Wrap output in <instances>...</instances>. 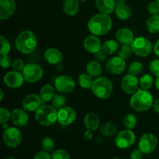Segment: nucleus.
I'll return each instance as SVG.
<instances>
[{
	"label": "nucleus",
	"mask_w": 159,
	"mask_h": 159,
	"mask_svg": "<svg viewBox=\"0 0 159 159\" xmlns=\"http://www.w3.org/2000/svg\"><path fill=\"white\" fill-rule=\"evenodd\" d=\"M113 26V21L110 15L97 13L92 16L88 23V29L93 35L104 36L108 34Z\"/></svg>",
	"instance_id": "nucleus-1"
},
{
	"label": "nucleus",
	"mask_w": 159,
	"mask_h": 159,
	"mask_svg": "<svg viewBox=\"0 0 159 159\" xmlns=\"http://www.w3.org/2000/svg\"><path fill=\"white\" fill-rule=\"evenodd\" d=\"M154 102L153 96L148 90L139 89L132 95L130 99V106L137 112H144L148 110Z\"/></svg>",
	"instance_id": "nucleus-2"
},
{
	"label": "nucleus",
	"mask_w": 159,
	"mask_h": 159,
	"mask_svg": "<svg viewBox=\"0 0 159 159\" xmlns=\"http://www.w3.org/2000/svg\"><path fill=\"white\" fill-rule=\"evenodd\" d=\"M37 47V39L30 30H23L16 39V48L22 54H29L34 52Z\"/></svg>",
	"instance_id": "nucleus-3"
},
{
	"label": "nucleus",
	"mask_w": 159,
	"mask_h": 159,
	"mask_svg": "<svg viewBox=\"0 0 159 159\" xmlns=\"http://www.w3.org/2000/svg\"><path fill=\"white\" fill-rule=\"evenodd\" d=\"M91 90L95 96L99 99H106L113 93V85L108 78L99 76L93 81Z\"/></svg>",
	"instance_id": "nucleus-4"
},
{
	"label": "nucleus",
	"mask_w": 159,
	"mask_h": 159,
	"mask_svg": "<svg viewBox=\"0 0 159 159\" xmlns=\"http://www.w3.org/2000/svg\"><path fill=\"white\" fill-rule=\"evenodd\" d=\"M35 119L40 125L49 127L57 121V110L53 106L42 105L36 110Z\"/></svg>",
	"instance_id": "nucleus-5"
},
{
	"label": "nucleus",
	"mask_w": 159,
	"mask_h": 159,
	"mask_svg": "<svg viewBox=\"0 0 159 159\" xmlns=\"http://www.w3.org/2000/svg\"><path fill=\"white\" fill-rule=\"evenodd\" d=\"M130 45L133 53H134L138 57H148L153 49L152 42L144 37H138L134 38Z\"/></svg>",
	"instance_id": "nucleus-6"
},
{
	"label": "nucleus",
	"mask_w": 159,
	"mask_h": 159,
	"mask_svg": "<svg viewBox=\"0 0 159 159\" xmlns=\"http://www.w3.org/2000/svg\"><path fill=\"white\" fill-rule=\"evenodd\" d=\"M22 73L25 81L29 83H35L43 77V71L40 65L36 63H29L25 65Z\"/></svg>",
	"instance_id": "nucleus-7"
},
{
	"label": "nucleus",
	"mask_w": 159,
	"mask_h": 159,
	"mask_svg": "<svg viewBox=\"0 0 159 159\" xmlns=\"http://www.w3.org/2000/svg\"><path fill=\"white\" fill-rule=\"evenodd\" d=\"M3 141L6 146L11 148H15L21 144V132L17 127H7L3 132Z\"/></svg>",
	"instance_id": "nucleus-8"
},
{
	"label": "nucleus",
	"mask_w": 159,
	"mask_h": 159,
	"mask_svg": "<svg viewBox=\"0 0 159 159\" xmlns=\"http://www.w3.org/2000/svg\"><path fill=\"white\" fill-rule=\"evenodd\" d=\"M136 141L135 134L132 130H121L115 138V144L116 147L120 149L129 148L131 147Z\"/></svg>",
	"instance_id": "nucleus-9"
},
{
	"label": "nucleus",
	"mask_w": 159,
	"mask_h": 159,
	"mask_svg": "<svg viewBox=\"0 0 159 159\" xmlns=\"http://www.w3.org/2000/svg\"><path fill=\"white\" fill-rule=\"evenodd\" d=\"M158 139L153 134H144L138 141V148L144 154H151L156 149Z\"/></svg>",
	"instance_id": "nucleus-10"
},
{
	"label": "nucleus",
	"mask_w": 159,
	"mask_h": 159,
	"mask_svg": "<svg viewBox=\"0 0 159 159\" xmlns=\"http://www.w3.org/2000/svg\"><path fill=\"white\" fill-rule=\"evenodd\" d=\"M56 90L61 93H71L75 88V82L68 75H60L54 81Z\"/></svg>",
	"instance_id": "nucleus-11"
},
{
	"label": "nucleus",
	"mask_w": 159,
	"mask_h": 159,
	"mask_svg": "<svg viewBox=\"0 0 159 159\" xmlns=\"http://www.w3.org/2000/svg\"><path fill=\"white\" fill-rule=\"evenodd\" d=\"M126 62L125 60L121 58L119 56L113 57L107 61L106 64L105 69L109 74L120 75L125 71Z\"/></svg>",
	"instance_id": "nucleus-12"
},
{
	"label": "nucleus",
	"mask_w": 159,
	"mask_h": 159,
	"mask_svg": "<svg viewBox=\"0 0 159 159\" xmlns=\"http://www.w3.org/2000/svg\"><path fill=\"white\" fill-rule=\"evenodd\" d=\"M24 80L25 79L23 75V73L15 70L8 71L3 78L4 84L10 89L20 88L23 85Z\"/></svg>",
	"instance_id": "nucleus-13"
},
{
	"label": "nucleus",
	"mask_w": 159,
	"mask_h": 159,
	"mask_svg": "<svg viewBox=\"0 0 159 159\" xmlns=\"http://www.w3.org/2000/svg\"><path fill=\"white\" fill-rule=\"evenodd\" d=\"M139 81L136 75L128 73L121 81V89L125 93L133 95L139 89Z\"/></svg>",
	"instance_id": "nucleus-14"
},
{
	"label": "nucleus",
	"mask_w": 159,
	"mask_h": 159,
	"mask_svg": "<svg viewBox=\"0 0 159 159\" xmlns=\"http://www.w3.org/2000/svg\"><path fill=\"white\" fill-rule=\"evenodd\" d=\"M76 119V112L70 107H64L57 110V121L63 126L72 124Z\"/></svg>",
	"instance_id": "nucleus-15"
},
{
	"label": "nucleus",
	"mask_w": 159,
	"mask_h": 159,
	"mask_svg": "<svg viewBox=\"0 0 159 159\" xmlns=\"http://www.w3.org/2000/svg\"><path fill=\"white\" fill-rule=\"evenodd\" d=\"M43 104L40 95L29 94L25 96L22 102L23 108L27 112H36Z\"/></svg>",
	"instance_id": "nucleus-16"
},
{
	"label": "nucleus",
	"mask_w": 159,
	"mask_h": 159,
	"mask_svg": "<svg viewBox=\"0 0 159 159\" xmlns=\"http://www.w3.org/2000/svg\"><path fill=\"white\" fill-rule=\"evenodd\" d=\"M83 46L88 52L92 53V54H96L102 50V44L101 43L100 39L97 36L92 34V35L87 36L84 39Z\"/></svg>",
	"instance_id": "nucleus-17"
},
{
	"label": "nucleus",
	"mask_w": 159,
	"mask_h": 159,
	"mask_svg": "<svg viewBox=\"0 0 159 159\" xmlns=\"http://www.w3.org/2000/svg\"><path fill=\"white\" fill-rule=\"evenodd\" d=\"M11 120L16 126L19 127H24L29 123V115L24 109L16 108L12 112Z\"/></svg>",
	"instance_id": "nucleus-18"
},
{
	"label": "nucleus",
	"mask_w": 159,
	"mask_h": 159,
	"mask_svg": "<svg viewBox=\"0 0 159 159\" xmlns=\"http://www.w3.org/2000/svg\"><path fill=\"white\" fill-rule=\"evenodd\" d=\"M15 0H0V20H5L12 16L16 11Z\"/></svg>",
	"instance_id": "nucleus-19"
},
{
	"label": "nucleus",
	"mask_w": 159,
	"mask_h": 159,
	"mask_svg": "<svg viewBox=\"0 0 159 159\" xmlns=\"http://www.w3.org/2000/svg\"><path fill=\"white\" fill-rule=\"evenodd\" d=\"M44 58L45 61L50 65H56L62 62V61H63V54L57 48H51L45 51Z\"/></svg>",
	"instance_id": "nucleus-20"
},
{
	"label": "nucleus",
	"mask_w": 159,
	"mask_h": 159,
	"mask_svg": "<svg viewBox=\"0 0 159 159\" xmlns=\"http://www.w3.org/2000/svg\"><path fill=\"white\" fill-rule=\"evenodd\" d=\"M116 38L117 42H119L121 44L130 45L134 40V36L131 30L123 27L117 30L116 34Z\"/></svg>",
	"instance_id": "nucleus-21"
},
{
	"label": "nucleus",
	"mask_w": 159,
	"mask_h": 159,
	"mask_svg": "<svg viewBox=\"0 0 159 159\" xmlns=\"http://www.w3.org/2000/svg\"><path fill=\"white\" fill-rule=\"evenodd\" d=\"M96 6L100 12L110 15L116 9V0H96Z\"/></svg>",
	"instance_id": "nucleus-22"
},
{
	"label": "nucleus",
	"mask_w": 159,
	"mask_h": 159,
	"mask_svg": "<svg viewBox=\"0 0 159 159\" xmlns=\"http://www.w3.org/2000/svg\"><path fill=\"white\" fill-rule=\"evenodd\" d=\"M79 0H65L63 3V11L66 15L73 16L79 10Z\"/></svg>",
	"instance_id": "nucleus-23"
},
{
	"label": "nucleus",
	"mask_w": 159,
	"mask_h": 159,
	"mask_svg": "<svg viewBox=\"0 0 159 159\" xmlns=\"http://www.w3.org/2000/svg\"><path fill=\"white\" fill-rule=\"evenodd\" d=\"M99 124H100V120H99V116L96 113H89L85 115L84 118V124L88 130L95 131L99 128Z\"/></svg>",
	"instance_id": "nucleus-24"
},
{
	"label": "nucleus",
	"mask_w": 159,
	"mask_h": 159,
	"mask_svg": "<svg viewBox=\"0 0 159 159\" xmlns=\"http://www.w3.org/2000/svg\"><path fill=\"white\" fill-rule=\"evenodd\" d=\"M86 71L93 78H98L102 72V65L98 61H90L86 65Z\"/></svg>",
	"instance_id": "nucleus-25"
},
{
	"label": "nucleus",
	"mask_w": 159,
	"mask_h": 159,
	"mask_svg": "<svg viewBox=\"0 0 159 159\" xmlns=\"http://www.w3.org/2000/svg\"><path fill=\"white\" fill-rule=\"evenodd\" d=\"M54 96H55V89L50 84H46L40 89V96L41 98L43 103L52 100Z\"/></svg>",
	"instance_id": "nucleus-26"
},
{
	"label": "nucleus",
	"mask_w": 159,
	"mask_h": 159,
	"mask_svg": "<svg viewBox=\"0 0 159 159\" xmlns=\"http://www.w3.org/2000/svg\"><path fill=\"white\" fill-rule=\"evenodd\" d=\"M115 12L116 15L120 20H127L130 19L131 16L132 11L131 9L129 6L127 4H120L116 5V9H115Z\"/></svg>",
	"instance_id": "nucleus-27"
},
{
	"label": "nucleus",
	"mask_w": 159,
	"mask_h": 159,
	"mask_svg": "<svg viewBox=\"0 0 159 159\" xmlns=\"http://www.w3.org/2000/svg\"><path fill=\"white\" fill-rule=\"evenodd\" d=\"M147 29L151 34L159 32V15H153L147 20Z\"/></svg>",
	"instance_id": "nucleus-28"
},
{
	"label": "nucleus",
	"mask_w": 159,
	"mask_h": 159,
	"mask_svg": "<svg viewBox=\"0 0 159 159\" xmlns=\"http://www.w3.org/2000/svg\"><path fill=\"white\" fill-rule=\"evenodd\" d=\"M102 50L108 55H111L116 53L118 51V43L117 40H107L102 44Z\"/></svg>",
	"instance_id": "nucleus-29"
},
{
	"label": "nucleus",
	"mask_w": 159,
	"mask_h": 159,
	"mask_svg": "<svg viewBox=\"0 0 159 159\" xmlns=\"http://www.w3.org/2000/svg\"><path fill=\"white\" fill-rule=\"evenodd\" d=\"M117 127L111 122H107L101 126L100 131L105 137H112L116 134Z\"/></svg>",
	"instance_id": "nucleus-30"
},
{
	"label": "nucleus",
	"mask_w": 159,
	"mask_h": 159,
	"mask_svg": "<svg viewBox=\"0 0 159 159\" xmlns=\"http://www.w3.org/2000/svg\"><path fill=\"white\" fill-rule=\"evenodd\" d=\"M79 84L82 88L85 89H91L93 85V77L88 73H82L79 76Z\"/></svg>",
	"instance_id": "nucleus-31"
},
{
	"label": "nucleus",
	"mask_w": 159,
	"mask_h": 159,
	"mask_svg": "<svg viewBox=\"0 0 159 159\" xmlns=\"http://www.w3.org/2000/svg\"><path fill=\"white\" fill-rule=\"evenodd\" d=\"M140 86L142 89L148 90L152 87L154 84V79L152 75L148 74H145L141 76L139 80Z\"/></svg>",
	"instance_id": "nucleus-32"
},
{
	"label": "nucleus",
	"mask_w": 159,
	"mask_h": 159,
	"mask_svg": "<svg viewBox=\"0 0 159 159\" xmlns=\"http://www.w3.org/2000/svg\"><path fill=\"white\" fill-rule=\"evenodd\" d=\"M144 69V65L140 61H133L128 67V73L134 75H139L142 73Z\"/></svg>",
	"instance_id": "nucleus-33"
},
{
	"label": "nucleus",
	"mask_w": 159,
	"mask_h": 159,
	"mask_svg": "<svg viewBox=\"0 0 159 159\" xmlns=\"http://www.w3.org/2000/svg\"><path fill=\"white\" fill-rule=\"evenodd\" d=\"M137 118L132 113H128L124 118V125L128 130H133L137 124Z\"/></svg>",
	"instance_id": "nucleus-34"
},
{
	"label": "nucleus",
	"mask_w": 159,
	"mask_h": 159,
	"mask_svg": "<svg viewBox=\"0 0 159 159\" xmlns=\"http://www.w3.org/2000/svg\"><path fill=\"white\" fill-rule=\"evenodd\" d=\"M0 54L2 55H8L9 53L10 52L11 50V45L10 43L9 42V40H7L6 37H5V36L1 35L0 37Z\"/></svg>",
	"instance_id": "nucleus-35"
},
{
	"label": "nucleus",
	"mask_w": 159,
	"mask_h": 159,
	"mask_svg": "<svg viewBox=\"0 0 159 159\" xmlns=\"http://www.w3.org/2000/svg\"><path fill=\"white\" fill-rule=\"evenodd\" d=\"M132 53H133V51H132L131 45L122 44V46L120 47V48L118 51V56L120 57L121 58L126 60V59H128L130 57Z\"/></svg>",
	"instance_id": "nucleus-36"
},
{
	"label": "nucleus",
	"mask_w": 159,
	"mask_h": 159,
	"mask_svg": "<svg viewBox=\"0 0 159 159\" xmlns=\"http://www.w3.org/2000/svg\"><path fill=\"white\" fill-rule=\"evenodd\" d=\"M65 102H66V99L63 95L61 94H55L52 99V106L56 110H60L61 108L65 107Z\"/></svg>",
	"instance_id": "nucleus-37"
},
{
	"label": "nucleus",
	"mask_w": 159,
	"mask_h": 159,
	"mask_svg": "<svg viewBox=\"0 0 159 159\" xmlns=\"http://www.w3.org/2000/svg\"><path fill=\"white\" fill-rule=\"evenodd\" d=\"M41 147L43 151L48 152H53L54 149V143L52 138L49 137H45L41 141Z\"/></svg>",
	"instance_id": "nucleus-38"
},
{
	"label": "nucleus",
	"mask_w": 159,
	"mask_h": 159,
	"mask_svg": "<svg viewBox=\"0 0 159 159\" xmlns=\"http://www.w3.org/2000/svg\"><path fill=\"white\" fill-rule=\"evenodd\" d=\"M51 159H70V155L64 149H57L51 155Z\"/></svg>",
	"instance_id": "nucleus-39"
},
{
	"label": "nucleus",
	"mask_w": 159,
	"mask_h": 159,
	"mask_svg": "<svg viewBox=\"0 0 159 159\" xmlns=\"http://www.w3.org/2000/svg\"><path fill=\"white\" fill-rule=\"evenodd\" d=\"M12 116V113H10L8 109L5 107H1L0 108V123L2 124H6V122L9 120Z\"/></svg>",
	"instance_id": "nucleus-40"
},
{
	"label": "nucleus",
	"mask_w": 159,
	"mask_h": 159,
	"mask_svg": "<svg viewBox=\"0 0 159 159\" xmlns=\"http://www.w3.org/2000/svg\"><path fill=\"white\" fill-rule=\"evenodd\" d=\"M25 63L23 62V61L22 59L16 58L14 61H12V69L15 70L16 71H20V72H22L25 67Z\"/></svg>",
	"instance_id": "nucleus-41"
},
{
	"label": "nucleus",
	"mask_w": 159,
	"mask_h": 159,
	"mask_svg": "<svg viewBox=\"0 0 159 159\" xmlns=\"http://www.w3.org/2000/svg\"><path fill=\"white\" fill-rule=\"evenodd\" d=\"M149 68L154 75L159 77V59H154L149 65Z\"/></svg>",
	"instance_id": "nucleus-42"
},
{
	"label": "nucleus",
	"mask_w": 159,
	"mask_h": 159,
	"mask_svg": "<svg viewBox=\"0 0 159 159\" xmlns=\"http://www.w3.org/2000/svg\"><path fill=\"white\" fill-rule=\"evenodd\" d=\"M12 61L9 55H2L0 58V65L3 68H8L12 66Z\"/></svg>",
	"instance_id": "nucleus-43"
},
{
	"label": "nucleus",
	"mask_w": 159,
	"mask_h": 159,
	"mask_svg": "<svg viewBox=\"0 0 159 159\" xmlns=\"http://www.w3.org/2000/svg\"><path fill=\"white\" fill-rule=\"evenodd\" d=\"M148 11L150 14L153 15H158L159 14V6L156 2H152L149 3L148 6Z\"/></svg>",
	"instance_id": "nucleus-44"
},
{
	"label": "nucleus",
	"mask_w": 159,
	"mask_h": 159,
	"mask_svg": "<svg viewBox=\"0 0 159 159\" xmlns=\"http://www.w3.org/2000/svg\"><path fill=\"white\" fill-rule=\"evenodd\" d=\"M34 159H51V155H50L49 152L43 150L41 152H39L35 155Z\"/></svg>",
	"instance_id": "nucleus-45"
},
{
	"label": "nucleus",
	"mask_w": 159,
	"mask_h": 159,
	"mask_svg": "<svg viewBox=\"0 0 159 159\" xmlns=\"http://www.w3.org/2000/svg\"><path fill=\"white\" fill-rule=\"evenodd\" d=\"M143 152L138 149H135L130 154V157L131 159H142L143 158Z\"/></svg>",
	"instance_id": "nucleus-46"
},
{
	"label": "nucleus",
	"mask_w": 159,
	"mask_h": 159,
	"mask_svg": "<svg viewBox=\"0 0 159 159\" xmlns=\"http://www.w3.org/2000/svg\"><path fill=\"white\" fill-rule=\"evenodd\" d=\"M95 54H96V61H98L99 62L104 61L106 60V58H107V54L102 50H101V51H99V52H97Z\"/></svg>",
	"instance_id": "nucleus-47"
},
{
	"label": "nucleus",
	"mask_w": 159,
	"mask_h": 159,
	"mask_svg": "<svg viewBox=\"0 0 159 159\" xmlns=\"http://www.w3.org/2000/svg\"><path fill=\"white\" fill-rule=\"evenodd\" d=\"M93 130H90L87 129L85 130V134H84V138H85V140H91L93 138Z\"/></svg>",
	"instance_id": "nucleus-48"
},
{
	"label": "nucleus",
	"mask_w": 159,
	"mask_h": 159,
	"mask_svg": "<svg viewBox=\"0 0 159 159\" xmlns=\"http://www.w3.org/2000/svg\"><path fill=\"white\" fill-rule=\"evenodd\" d=\"M152 107H153L154 110H155L156 113H159V99H155V100L154 101Z\"/></svg>",
	"instance_id": "nucleus-49"
},
{
	"label": "nucleus",
	"mask_w": 159,
	"mask_h": 159,
	"mask_svg": "<svg viewBox=\"0 0 159 159\" xmlns=\"http://www.w3.org/2000/svg\"><path fill=\"white\" fill-rule=\"evenodd\" d=\"M154 51H155V54L158 57H159V39L156 41L155 46H154Z\"/></svg>",
	"instance_id": "nucleus-50"
},
{
	"label": "nucleus",
	"mask_w": 159,
	"mask_h": 159,
	"mask_svg": "<svg viewBox=\"0 0 159 159\" xmlns=\"http://www.w3.org/2000/svg\"><path fill=\"white\" fill-rule=\"evenodd\" d=\"M155 87H156L157 89L159 90V77H157V79H155Z\"/></svg>",
	"instance_id": "nucleus-51"
},
{
	"label": "nucleus",
	"mask_w": 159,
	"mask_h": 159,
	"mask_svg": "<svg viewBox=\"0 0 159 159\" xmlns=\"http://www.w3.org/2000/svg\"><path fill=\"white\" fill-rule=\"evenodd\" d=\"M116 5L120 4H125V0H116Z\"/></svg>",
	"instance_id": "nucleus-52"
},
{
	"label": "nucleus",
	"mask_w": 159,
	"mask_h": 159,
	"mask_svg": "<svg viewBox=\"0 0 159 159\" xmlns=\"http://www.w3.org/2000/svg\"><path fill=\"white\" fill-rule=\"evenodd\" d=\"M0 93H1V98H0V101L2 102L3 99V92L1 90V91H0Z\"/></svg>",
	"instance_id": "nucleus-53"
},
{
	"label": "nucleus",
	"mask_w": 159,
	"mask_h": 159,
	"mask_svg": "<svg viewBox=\"0 0 159 159\" xmlns=\"http://www.w3.org/2000/svg\"><path fill=\"white\" fill-rule=\"evenodd\" d=\"M155 2H156V3L158 5V6H159V0H155Z\"/></svg>",
	"instance_id": "nucleus-54"
},
{
	"label": "nucleus",
	"mask_w": 159,
	"mask_h": 159,
	"mask_svg": "<svg viewBox=\"0 0 159 159\" xmlns=\"http://www.w3.org/2000/svg\"><path fill=\"white\" fill-rule=\"evenodd\" d=\"M79 1L82 2H85V1H86V0H79Z\"/></svg>",
	"instance_id": "nucleus-55"
},
{
	"label": "nucleus",
	"mask_w": 159,
	"mask_h": 159,
	"mask_svg": "<svg viewBox=\"0 0 159 159\" xmlns=\"http://www.w3.org/2000/svg\"><path fill=\"white\" fill-rule=\"evenodd\" d=\"M113 159H120V158H113Z\"/></svg>",
	"instance_id": "nucleus-56"
},
{
	"label": "nucleus",
	"mask_w": 159,
	"mask_h": 159,
	"mask_svg": "<svg viewBox=\"0 0 159 159\" xmlns=\"http://www.w3.org/2000/svg\"><path fill=\"white\" fill-rule=\"evenodd\" d=\"M7 159H15V158H7Z\"/></svg>",
	"instance_id": "nucleus-57"
}]
</instances>
